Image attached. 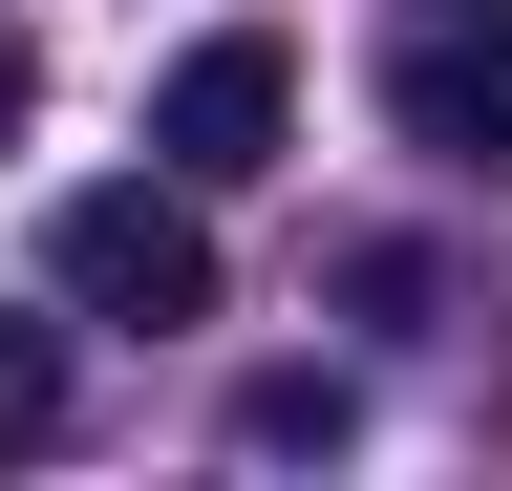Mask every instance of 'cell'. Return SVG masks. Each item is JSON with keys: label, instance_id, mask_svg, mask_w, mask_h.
Masks as SVG:
<instances>
[{"label": "cell", "instance_id": "obj_1", "mask_svg": "<svg viewBox=\"0 0 512 491\" xmlns=\"http://www.w3.org/2000/svg\"><path fill=\"white\" fill-rule=\"evenodd\" d=\"M43 278H64V321H128V342H171V321H214V235H192V193H64L43 214Z\"/></svg>", "mask_w": 512, "mask_h": 491}, {"label": "cell", "instance_id": "obj_2", "mask_svg": "<svg viewBox=\"0 0 512 491\" xmlns=\"http://www.w3.org/2000/svg\"><path fill=\"white\" fill-rule=\"evenodd\" d=\"M150 150H171V193H256V171L299 150V65H278L256 22H214V43L150 86Z\"/></svg>", "mask_w": 512, "mask_h": 491}, {"label": "cell", "instance_id": "obj_3", "mask_svg": "<svg viewBox=\"0 0 512 491\" xmlns=\"http://www.w3.org/2000/svg\"><path fill=\"white\" fill-rule=\"evenodd\" d=\"M384 129L448 150V171H512V22H448L406 0V43H384Z\"/></svg>", "mask_w": 512, "mask_h": 491}, {"label": "cell", "instance_id": "obj_4", "mask_svg": "<svg viewBox=\"0 0 512 491\" xmlns=\"http://www.w3.org/2000/svg\"><path fill=\"white\" fill-rule=\"evenodd\" d=\"M235 449H342V385H320V363H256V385H235Z\"/></svg>", "mask_w": 512, "mask_h": 491}, {"label": "cell", "instance_id": "obj_5", "mask_svg": "<svg viewBox=\"0 0 512 491\" xmlns=\"http://www.w3.org/2000/svg\"><path fill=\"white\" fill-rule=\"evenodd\" d=\"M22 449H64V342L0 321V470H22Z\"/></svg>", "mask_w": 512, "mask_h": 491}, {"label": "cell", "instance_id": "obj_6", "mask_svg": "<svg viewBox=\"0 0 512 491\" xmlns=\"http://www.w3.org/2000/svg\"><path fill=\"white\" fill-rule=\"evenodd\" d=\"M22 107H43V43H22V22H0V150H22Z\"/></svg>", "mask_w": 512, "mask_h": 491}, {"label": "cell", "instance_id": "obj_7", "mask_svg": "<svg viewBox=\"0 0 512 491\" xmlns=\"http://www.w3.org/2000/svg\"><path fill=\"white\" fill-rule=\"evenodd\" d=\"M448 22H512V0H448Z\"/></svg>", "mask_w": 512, "mask_h": 491}]
</instances>
